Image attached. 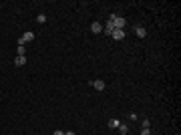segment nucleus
<instances>
[{
  "label": "nucleus",
  "mask_w": 181,
  "mask_h": 135,
  "mask_svg": "<svg viewBox=\"0 0 181 135\" xmlns=\"http://www.w3.org/2000/svg\"><path fill=\"white\" fill-rule=\"evenodd\" d=\"M113 20H115V14H111V18L107 20V24H105V28H103V32L109 34V37H111V32L115 30V22H113Z\"/></svg>",
  "instance_id": "nucleus-1"
},
{
  "label": "nucleus",
  "mask_w": 181,
  "mask_h": 135,
  "mask_svg": "<svg viewBox=\"0 0 181 135\" xmlns=\"http://www.w3.org/2000/svg\"><path fill=\"white\" fill-rule=\"evenodd\" d=\"M32 41H34V32H30V30H28V32H24V34H22V37L18 39V45H24V43H32Z\"/></svg>",
  "instance_id": "nucleus-2"
},
{
  "label": "nucleus",
  "mask_w": 181,
  "mask_h": 135,
  "mask_svg": "<svg viewBox=\"0 0 181 135\" xmlns=\"http://www.w3.org/2000/svg\"><path fill=\"white\" fill-rule=\"evenodd\" d=\"M113 22H115V28H119V30H123V28H125V24H127V20H125L123 16H115V20H113Z\"/></svg>",
  "instance_id": "nucleus-3"
},
{
  "label": "nucleus",
  "mask_w": 181,
  "mask_h": 135,
  "mask_svg": "<svg viewBox=\"0 0 181 135\" xmlns=\"http://www.w3.org/2000/svg\"><path fill=\"white\" fill-rule=\"evenodd\" d=\"M111 37H113L115 41H123V39H125V32H123V30H119V28H115V30L111 32Z\"/></svg>",
  "instance_id": "nucleus-4"
},
{
  "label": "nucleus",
  "mask_w": 181,
  "mask_h": 135,
  "mask_svg": "<svg viewBox=\"0 0 181 135\" xmlns=\"http://www.w3.org/2000/svg\"><path fill=\"white\" fill-rule=\"evenodd\" d=\"M93 87L97 91H105V81L103 79H97V81H93Z\"/></svg>",
  "instance_id": "nucleus-5"
},
{
  "label": "nucleus",
  "mask_w": 181,
  "mask_h": 135,
  "mask_svg": "<svg viewBox=\"0 0 181 135\" xmlns=\"http://www.w3.org/2000/svg\"><path fill=\"white\" fill-rule=\"evenodd\" d=\"M14 65H16V67H24V65H26V56H20V54H16V59H14Z\"/></svg>",
  "instance_id": "nucleus-6"
},
{
  "label": "nucleus",
  "mask_w": 181,
  "mask_h": 135,
  "mask_svg": "<svg viewBox=\"0 0 181 135\" xmlns=\"http://www.w3.org/2000/svg\"><path fill=\"white\" fill-rule=\"evenodd\" d=\"M90 30H93L95 34H99V32H103V26H101V22H93V24H90Z\"/></svg>",
  "instance_id": "nucleus-7"
},
{
  "label": "nucleus",
  "mask_w": 181,
  "mask_h": 135,
  "mask_svg": "<svg viewBox=\"0 0 181 135\" xmlns=\"http://www.w3.org/2000/svg\"><path fill=\"white\" fill-rule=\"evenodd\" d=\"M135 34L141 37V39H145V37H147V30H145L143 26H135Z\"/></svg>",
  "instance_id": "nucleus-8"
},
{
  "label": "nucleus",
  "mask_w": 181,
  "mask_h": 135,
  "mask_svg": "<svg viewBox=\"0 0 181 135\" xmlns=\"http://www.w3.org/2000/svg\"><path fill=\"white\" fill-rule=\"evenodd\" d=\"M107 125H109L111 129H117V127H119L121 123H119V119H109V123H107Z\"/></svg>",
  "instance_id": "nucleus-9"
},
{
  "label": "nucleus",
  "mask_w": 181,
  "mask_h": 135,
  "mask_svg": "<svg viewBox=\"0 0 181 135\" xmlns=\"http://www.w3.org/2000/svg\"><path fill=\"white\" fill-rule=\"evenodd\" d=\"M16 52H18L20 56H24V54H26V48H24V45H18V48H16Z\"/></svg>",
  "instance_id": "nucleus-10"
},
{
  "label": "nucleus",
  "mask_w": 181,
  "mask_h": 135,
  "mask_svg": "<svg viewBox=\"0 0 181 135\" xmlns=\"http://www.w3.org/2000/svg\"><path fill=\"white\" fill-rule=\"evenodd\" d=\"M117 129H119V133H121V135H125L127 131H129V129H127V125H123V123H121V125H119Z\"/></svg>",
  "instance_id": "nucleus-11"
},
{
  "label": "nucleus",
  "mask_w": 181,
  "mask_h": 135,
  "mask_svg": "<svg viewBox=\"0 0 181 135\" xmlns=\"http://www.w3.org/2000/svg\"><path fill=\"white\" fill-rule=\"evenodd\" d=\"M36 22H38V24H45V22H46V16H45V14H38V16H36Z\"/></svg>",
  "instance_id": "nucleus-12"
},
{
  "label": "nucleus",
  "mask_w": 181,
  "mask_h": 135,
  "mask_svg": "<svg viewBox=\"0 0 181 135\" xmlns=\"http://www.w3.org/2000/svg\"><path fill=\"white\" fill-rule=\"evenodd\" d=\"M149 125H151V121L149 119H143V129H149Z\"/></svg>",
  "instance_id": "nucleus-13"
},
{
  "label": "nucleus",
  "mask_w": 181,
  "mask_h": 135,
  "mask_svg": "<svg viewBox=\"0 0 181 135\" xmlns=\"http://www.w3.org/2000/svg\"><path fill=\"white\" fill-rule=\"evenodd\" d=\"M141 135H151V131H149V129H143V131H141Z\"/></svg>",
  "instance_id": "nucleus-14"
},
{
  "label": "nucleus",
  "mask_w": 181,
  "mask_h": 135,
  "mask_svg": "<svg viewBox=\"0 0 181 135\" xmlns=\"http://www.w3.org/2000/svg\"><path fill=\"white\" fill-rule=\"evenodd\" d=\"M52 135H64V131H60V129H56V131H54Z\"/></svg>",
  "instance_id": "nucleus-15"
},
{
  "label": "nucleus",
  "mask_w": 181,
  "mask_h": 135,
  "mask_svg": "<svg viewBox=\"0 0 181 135\" xmlns=\"http://www.w3.org/2000/svg\"><path fill=\"white\" fill-rule=\"evenodd\" d=\"M64 135H77V133H75V131H67Z\"/></svg>",
  "instance_id": "nucleus-16"
}]
</instances>
